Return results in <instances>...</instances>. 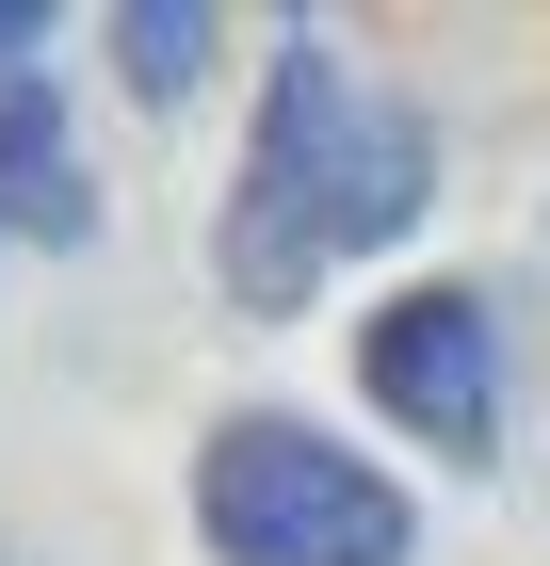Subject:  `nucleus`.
Returning a JSON list of instances; mask_svg holds the SVG:
<instances>
[{
  "label": "nucleus",
  "mask_w": 550,
  "mask_h": 566,
  "mask_svg": "<svg viewBox=\"0 0 550 566\" xmlns=\"http://www.w3.org/2000/svg\"><path fill=\"white\" fill-rule=\"evenodd\" d=\"M437 211V114L422 97H373L324 33H276L259 65V130L243 178H227V227H211V292L292 324L340 260H373Z\"/></svg>",
  "instance_id": "f257e3e1"
},
{
  "label": "nucleus",
  "mask_w": 550,
  "mask_h": 566,
  "mask_svg": "<svg viewBox=\"0 0 550 566\" xmlns=\"http://www.w3.org/2000/svg\"><path fill=\"white\" fill-rule=\"evenodd\" d=\"M195 534H211V566H405L422 502L292 405H227L195 437Z\"/></svg>",
  "instance_id": "f03ea898"
},
{
  "label": "nucleus",
  "mask_w": 550,
  "mask_h": 566,
  "mask_svg": "<svg viewBox=\"0 0 550 566\" xmlns=\"http://www.w3.org/2000/svg\"><path fill=\"white\" fill-rule=\"evenodd\" d=\"M356 389H373L388 421L422 437V453L486 470V453H502V307H486V292H454V275L388 292L373 324H356Z\"/></svg>",
  "instance_id": "7ed1b4c3"
},
{
  "label": "nucleus",
  "mask_w": 550,
  "mask_h": 566,
  "mask_svg": "<svg viewBox=\"0 0 550 566\" xmlns=\"http://www.w3.org/2000/svg\"><path fill=\"white\" fill-rule=\"evenodd\" d=\"M0 227L17 243H97V195H82V146H65L49 82H0Z\"/></svg>",
  "instance_id": "20e7f679"
},
{
  "label": "nucleus",
  "mask_w": 550,
  "mask_h": 566,
  "mask_svg": "<svg viewBox=\"0 0 550 566\" xmlns=\"http://www.w3.org/2000/svg\"><path fill=\"white\" fill-rule=\"evenodd\" d=\"M114 82L146 97V114H178V97L211 82V17H195V0H114Z\"/></svg>",
  "instance_id": "39448f33"
},
{
  "label": "nucleus",
  "mask_w": 550,
  "mask_h": 566,
  "mask_svg": "<svg viewBox=\"0 0 550 566\" xmlns=\"http://www.w3.org/2000/svg\"><path fill=\"white\" fill-rule=\"evenodd\" d=\"M33 49H49V0H0V82H33Z\"/></svg>",
  "instance_id": "423d86ee"
}]
</instances>
